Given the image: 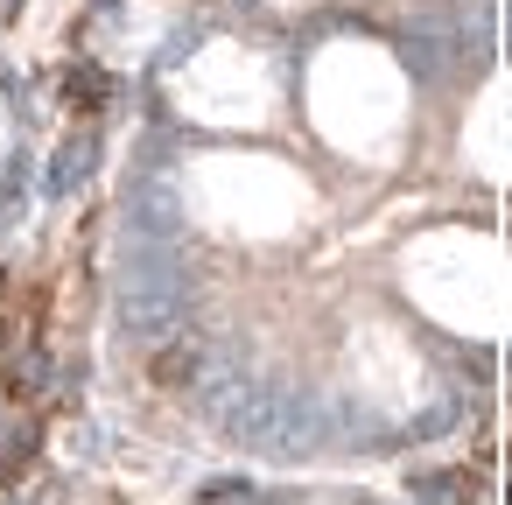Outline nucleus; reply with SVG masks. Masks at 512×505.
Segmentation results:
<instances>
[{"label": "nucleus", "mask_w": 512, "mask_h": 505, "mask_svg": "<svg viewBox=\"0 0 512 505\" xmlns=\"http://www.w3.org/2000/svg\"><path fill=\"white\" fill-rule=\"evenodd\" d=\"M414 491H421L428 505H477V470H470V463H442V470H421Z\"/></svg>", "instance_id": "1"}, {"label": "nucleus", "mask_w": 512, "mask_h": 505, "mask_svg": "<svg viewBox=\"0 0 512 505\" xmlns=\"http://www.w3.org/2000/svg\"><path fill=\"white\" fill-rule=\"evenodd\" d=\"M113 99V78L99 71V64H78V71H64V106L71 113H99Z\"/></svg>", "instance_id": "2"}, {"label": "nucleus", "mask_w": 512, "mask_h": 505, "mask_svg": "<svg viewBox=\"0 0 512 505\" xmlns=\"http://www.w3.org/2000/svg\"><path fill=\"white\" fill-rule=\"evenodd\" d=\"M190 372H197V358H190V344H162V351H155V365H148V379H155L162 393H176V386H190Z\"/></svg>", "instance_id": "3"}]
</instances>
